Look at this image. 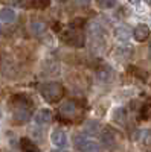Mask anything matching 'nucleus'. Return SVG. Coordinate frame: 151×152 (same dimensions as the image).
<instances>
[{
	"label": "nucleus",
	"mask_w": 151,
	"mask_h": 152,
	"mask_svg": "<svg viewBox=\"0 0 151 152\" xmlns=\"http://www.w3.org/2000/svg\"><path fill=\"white\" fill-rule=\"evenodd\" d=\"M73 146L77 148L80 152H101V143L98 140H95L90 135H84V134H78L73 137Z\"/></svg>",
	"instance_id": "3"
},
{
	"label": "nucleus",
	"mask_w": 151,
	"mask_h": 152,
	"mask_svg": "<svg viewBox=\"0 0 151 152\" xmlns=\"http://www.w3.org/2000/svg\"><path fill=\"white\" fill-rule=\"evenodd\" d=\"M24 151H26V152H40L38 149H37V148H34V146H24Z\"/></svg>",
	"instance_id": "17"
},
{
	"label": "nucleus",
	"mask_w": 151,
	"mask_h": 152,
	"mask_svg": "<svg viewBox=\"0 0 151 152\" xmlns=\"http://www.w3.org/2000/svg\"><path fill=\"white\" fill-rule=\"evenodd\" d=\"M113 76H115V75H113V69H110V67H107V66L98 70V79H99L101 82H104V84L111 82Z\"/></svg>",
	"instance_id": "11"
},
{
	"label": "nucleus",
	"mask_w": 151,
	"mask_h": 152,
	"mask_svg": "<svg viewBox=\"0 0 151 152\" xmlns=\"http://www.w3.org/2000/svg\"><path fill=\"white\" fill-rule=\"evenodd\" d=\"M52 152H67V151H63V149H55V151H52Z\"/></svg>",
	"instance_id": "20"
},
{
	"label": "nucleus",
	"mask_w": 151,
	"mask_h": 152,
	"mask_svg": "<svg viewBox=\"0 0 151 152\" xmlns=\"http://www.w3.org/2000/svg\"><path fill=\"white\" fill-rule=\"evenodd\" d=\"M0 117H2V110H0Z\"/></svg>",
	"instance_id": "23"
},
{
	"label": "nucleus",
	"mask_w": 151,
	"mask_h": 152,
	"mask_svg": "<svg viewBox=\"0 0 151 152\" xmlns=\"http://www.w3.org/2000/svg\"><path fill=\"white\" fill-rule=\"evenodd\" d=\"M133 37H134V40L136 41H139V43H144L148 40V37L151 35V31L150 28L147 26V24H137V26L133 29Z\"/></svg>",
	"instance_id": "6"
},
{
	"label": "nucleus",
	"mask_w": 151,
	"mask_h": 152,
	"mask_svg": "<svg viewBox=\"0 0 151 152\" xmlns=\"http://www.w3.org/2000/svg\"><path fill=\"white\" fill-rule=\"evenodd\" d=\"M58 2H66V0H58Z\"/></svg>",
	"instance_id": "22"
},
{
	"label": "nucleus",
	"mask_w": 151,
	"mask_h": 152,
	"mask_svg": "<svg viewBox=\"0 0 151 152\" xmlns=\"http://www.w3.org/2000/svg\"><path fill=\"white\" fill-rule=\"evenodd\" d=\"M14 102V110H12V117L18 123H24L31 119L32 114V108H31V102L26 96H15L12 97Z\"/></svg>",
	"instance_id": "1"
},
{
	"label": "nucleus",
	"mask_w": 151,
	"mask_h": 152,
	"mask_svg": "<svg viewBox=\"0 0 151 152\" xmlns=\"http://www.w3.org/2000/svg\"><path fill=\"white\" fill-rule=\"evenodd\" d=\"M60 37H61V41L66 43V44L70 46V47H78V49H81V47H84V44H85V38H84L82 32L78 31V29H73V28L64 29V31L61 32Z\"/></svg>",
	"instance_id": "4"
},
{
	"label": "nucleus",
	"mask_w": 151,
	"mask_h": 152,
	"mask_svg": "<svg viewBox=\"0 0 151 152\" xmlns=\"http://www.w3.org/2000/svg\"><path fill=\"white\" fill-rule=\"evenodd\" d=\"M151 117V97L147 100V102L144 104V107L141 108V119H148Z\"/></svg>",
	"instance_id": "13"
},
{
	"label": "nucleus",
	"mask_w": 151,
	"mask_h": 152,
	"mask_svg": "<svg viewBox=\"0 0 151 152\" xmlns=\"http://www.w3.org/2000/svg\"><path fill=\"white\" fill-rule=\"evenodd\" d=\"M101 140H102L105 145L116 143V134H115V131L110 129L108 126H105L104 131H101Z\"/></svg>",
	"instance_id": "12"
},
{
	"label": "nucleus",
	"mask_w": 151,
	"mask_h": 152,
	"mask_svg": "<svg viewBox=\"0 0 151 152\" xmlns=\"http://www.w3.org/2000/svg\"><path fill=\"white\" fill-rule=\"evenodd\" d=\"M31 31L34 34H37V35H40V34H43L46 31V24L43 21H32L31 23Z\"/></svg>",
	"instance_id": "14"
},
{
	"label": "nucleus",
	"mask_w": 151,
	"mask_h": 152,
	"mask_svg": "<svg viewBox=\"0 0 151 152\" xmlns=\"http://www.w3.org/2000/svg\"><path fill=\"white\" fill-rule=\"evenodd\" d=\"M131 29L128 28V26H124V24H121V26H118L116 29H115V38L116 40H119V41H127L128 38L131 37Z\"/></svg>",
	"instance_id": "9"
},
{
	"label": "nucleus",
	"mask_w": 151,
	"mask_h": 152,
	"mask_svg": "<svg viewBox=\"0 0 151 152\" xmlns=\"http://www.w3.org/2000/svg\"><path fill=\"white\" fill-rule=\"evenodd\" d=\"M50 138H52V143L58 148H64L67 146V135L64 131H61V129H57L52 132V135H50Z\"/></svg>",
	"instance_id": "8"
},
{
	"label": "nucleus",
	"mask_w": 151,
	"mask_h": 152,
	"mask_svg": "<svg viewBox=\"0 0 151 152\" xmlns=\"http://www.w3.org/2000/svg\"><path fill=\"white\" fill-rule=\"evenodd\" d=\"M101 9H111L116 6V0H96Z\"/></svg>",
	"instance_id": "15"
},
{
	"label": "nucleus",
	"mask_w": 151,
	"mask_h": 152,
	"mask_svg": "<svg viewBox=\"0 0 151 152\" xmlns=\"http://www.w3.org/2000/svg\"><path fill=\"white\" fill-rule=\"evenodd\" d=\"M15 18H17V14H15L14 9H11V8H2L0 9V21L12 23V21H15Z\"/></svg>",
	"instance_id": "10"
},
{
	"label": "nucleus",
	"mask_w": 151,
	"mask_h": 152,
	"mask_svg": "<svg viewBox=\"0 0 151 152\" xmlns=\"http://www.w3.org/2000/svg\"><path fill=\"white\" fill-rule=\"evenodd\" d=\"M38 91L43 96V99L49 104H55L63 97V93H64V88H63L61 84L58 82H44L38 87Z\"/></svg>",
	"instance_id": "2"
},
{
	"label": "nucleus",
	"mask_w": 151,
	"mask_h": 152,
	"mask_svg": "<svg viewBox=\"0 0 151 152\" xmlns=\"http://www.w3.org/2000/svg\"><path fill=\"white\" fill-rule=\"evenodd\" d=\"M60 113H61V116L64 119L75 120L77 117H80L82 114V110H81V107H78V104L75 102V100H67V102H64L61 105Z\"/></svg>",
	"instance_id": "5"
},
{
	"label": "nucleus",
	"mask_w": 151,
	"mask_h": 152,
	"mask_svg": "<svg viewBox=\"0 0 151 152\" xmlns=\"http://www.w3.org/2000/svg\"><path fill=\"white\" fill-rule=\"evenodd\" d=\"M148 56H150V59H151V44H150V49H148Z\"/></svg>",
	"instance_id": "19"
},
{
	"label": "nucleus",
	"mask_w": 151,
	"mask_h": 152,
	"mask_svg": "<svg viewBox=\"0 0 151 152\" xmlns=\"http://www.w3.org/2000/svg\"><path fill=\"white\" fill-rule=\"evenodd\" d=\"M34 120L37 125H47L52 120V113L49 110H38L34 116Z\"/></svg>",
	"instance_id": "7"
},
{
	"label": "nucleus",
	"mask_w": 151,
	"mask_h": 152,
	"mask_svg": "<svg viewBox=\"0 0 151 152\" xmlns=\"http://www.w3.org/2000/svg\"><path fill=\"white\" fill-rule=\"evenodd\" d=\"M77 2V5H80V6H89L90 5V0H75Z\"/></svg>",
	"instance_id": "16"
},
{
	"label": "nucleus",
	"mask_w": 151,
	"mask_h": 152,
	"mask_svg": "<svg viewBox=\"0 0 151 152\" xmlns=\"http://www.w3.org/2000/svg\"><path fill=\"white\" fill-rule=\"evenodd\" d=\"M145 2H147V3H148V5L151 6V0H145Z\"/></svg>",
	"instance_id": "21"
},
{
	"label": "nucleus",
	"mask_w": 151,
	"mask_h": 152,
	"mask_svg": "<svg viewBox=\"0 0 151 152\" xmlns=\"http://www.w3.org/2000/svg\"><path fill=\"white\" fill-rule=\"evenodd\" d=\"M128 2H131V3H134V5H137V3H139V0H128Z\"/></svg>",
	"instance_id": "18"
}]
</instances>
